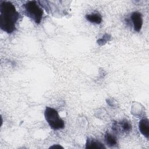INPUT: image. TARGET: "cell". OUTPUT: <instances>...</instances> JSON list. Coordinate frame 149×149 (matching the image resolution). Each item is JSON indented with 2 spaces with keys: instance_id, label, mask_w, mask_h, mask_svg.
Wrapping results in <instances>:
<instances>
[{
  "instance_id": "obj_7",
  "label": "cell",
  "mask_w": 149,
  "mask_h": 149,
  "mask_svg": "<svg viewBox=\"0 0 149 149\" xmlns=\"http://www.w3.org/2000/svg\"><path fill=\"white\" fill-rule=\"evenodd\" d=\"M86 148L102 149L105 148V147L98 140L94 138H88L86 140Z\"/></svg>"
},
{
  "instance_id": "obj_6",
  "label": "cell",
  "mask_w": 149,
  "mask_h": 149,
  "mask_svg": "<svg viewBox=\"0 0 149 149\" xmlns=\"http://www.w3.org/2000/svg\"><path fill=\"white\" fill-rule=\"evenodd\" d=\"M139 129L140 133L148 138L149 136V121L146 118L141 119L139 123Z\"/></svg>"
},
{
  "instance_id": "obj_9",
  "label": "cell",
  "mask_w": 149,
  "mask_h": 149,
  "mask_svg": "<svg viewBox=\"0 0 149 149\" xmlns=\"http://www.w3.org/2000/svg\"><path fill=\"white\" fill-rule=\"evenodd\" d=\"M105 141L109 147L115 146L118 143L116 137L109 132H106L105 134Z\"/></svg>"
},
{
  "instance_id": "obj_10",
  "label": "cell",
  "mask_w": 149,
  "mask_h": 149,
  "mask_svg": "<svg viewBox=\"0 0 149 149\" xmlns=\"http://www.w3.org/2000/svg\"><path fill=\"white\" fill-rule=\"evenodd\" d=\"M62 148V147H61V146H58V145H55V146H53L52 147H51V148Z\"/></svg>"
},
{
  "instance_id": "obj_8",
  "label": "cell",
  "mask_w": 149,
  "mask_h": 149,
  "mask_svg": "<svg viewBox=\"0 0 149 149\" xmlns=\"http://www.w3.org/2000/svg\"><path fill=\"white\" fill-rule=\"evenodd\" d=\"M86 19L90 22L95 24H100L102 22V17L98 12H93L92 13L87 14Z\"/></svg>"
},
{
  "instance_id": "obj_3",
  "label": "cell",
  "mask_w": 149,
  "mask_h": 149,
  "mask_svg": "<svg viewBox=\"0 0 149 149\" xmlns=\"http://www.w3.org/2000/svg\"><path fill=\"white\" fill-rule=\"evenodd\" d=\"M44 117L49 126L54 130L62 129L65 126L64 121L60 117L57 111L51 107H46Z\"/></svg>"
},
{
  "instance_id": "obj_2",
  "label": "cell",
  "mask_w": 149,
  "mask_h": 149,
  "mask_svg": "<svg viewBox=\"0 0 149 149\" xmlns=\"http://www.w3.org/2000/svg\"><path fill=\"white\" fill-rule=\"evenodd\" d=\"M23 9L24 13L36 24L41 22L44 12L41 5L38 4V1H29L23 4Z\"/></svg>"
},
{
  "instance_id": "obj_5",
  "label": "cell",
  "mask_w": 149,
  "mask_h": 149,
  "mask_svg": "<svg viewBox=\"0 0 149 149\" xmlns=\"http://www.w3.org/2000/svg\"><path fill=\"white\" fill-rule=\"evenodd\" d=\"M134 31L139 32L143 26V17L141 13L139 12H134L130 16Z\"/></svg>"
},
{
  "instance_id": "obj_1",
  "label": "cell",
  "mask_w": 149,
  "mask_h": 149,
  "mask_svg": "<svg viewBox=\"0 0 149 149\" xmlns=\"http://www.w3.org/2000/svg\"><path fill=\"white\" fill-rule=\"evenodd\" d=\"M19 16L12 2L6 1L0 2V27L3 31L9 34L13 32Z\"/></svg>"
},
{
  "instance_id": "obj_4",
  "label": "cell",
  "mask_w": 149,
  "mask_h": 149,
  "mask_svg": "<svg viewBox=\"0 0 149 149\" xmlns=\"http://www.w3.org/2000/svg\"><path fill=\"white\" fill-rule=\"evenodd\" d=\"M112 129L117 134H127L132 130V124L127 119H123L119 122L114 123Z\"/></svg>"
}]
</instances>
